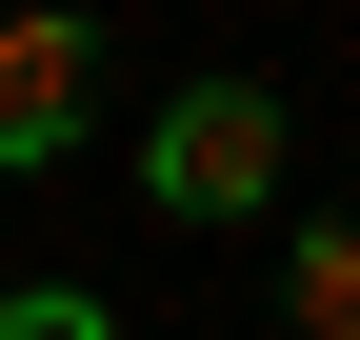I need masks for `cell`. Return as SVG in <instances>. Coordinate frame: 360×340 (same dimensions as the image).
I'll return each instance as SVG.
<instances>
[{
	"instance_id": "6da1fadb",
	"label": "cell",
	"mask_w": 360,
	"mask_h": 340,
	"mask_svg": "<svg viewBox=\"0 0 360 340\" xmlns=\"http://www.w3.org/2000/svg\"><path fill=\"white\" fill-rule=\"evenodd\" d=\"M141 181L180 221H260V200H281V100H260V80H180L160 140H141Z\"/></svg>"
},
{
	"instance_id": "3957f363",
	"label": "cell",
	"mask_w": 360,
	"mask_h": 340,
	"mask_svg": "<svg viewBox=\"0 0 360 340\" xmlns=\"http://www.w3.org/2000/svg\"><path fill=\"white\" fill-rule=\"evenodd\" d=\"M300 340H360V221H300V280H281Z\"/></svg>"
},
{
	"instance_id": "7a4b0ae2",
	"label": "cell",
	"mask_w": 360,
	"mask_h": 340,
	"mask_svg": "<svg viewBox=\"0 0 360 340\" xmlns=\"http://www.w3.org/2000/svg\"><path fill=\"white\" fill-rule=\"evenodd\" d=\"M101 120V40L80 20H0V160H60Z\"/></svg>"
},
{
	"instance_id": "277c9868",
	"label": "cell",
	"mask_w": 360,
	"mask_h": 340,
	"mask_svg": "<svg viewBox=\"0 0 360 340\" xmlns=\"http://www.w3.org/2000/svg\"><path fill=\"white\" fill-rule=\"evenodd\" d=\"M0 340H120V320L80 301V280H20V301H0Z\"/></svg>"
}]
</instances>
